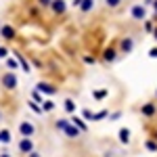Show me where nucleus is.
<instances>
[{
	"label": "nucleus",
	"instance_id": "nucleus-1",
	"mask_svg": "<svg viewBox=\"0 0 157 157\" xmlns=\"http://www.w3.org/2000/svg\"><path fill=\"white\" fill-rule=\"evenodd\" d=\"M21 132L29 136V134L34 132V126H32V124H27V121H23V124H21Z\"/></svg>",
	"mask_w": 157,
	"mask_h": 157
},
{
	"label": "nucleus",
	"instance_id": "nucleus-2",
	"mask_svg": "<svg viewBox=\"0 0 157 157\" xmlns=\"http://www.w3.org/2000/svg\"><path fill=\"white\" fill-rule=\"evenodd\" d=\"M132 15L136 17V19H143V17H145V9H140V6H134V9H132Z\"/></svg>",
	"mask_w": 157,
	"mask_h": 157
},
{
	"label": "nucleus",
	"instance_id": "nucleus-3",
	"mask_svg": "<svg viewBox=\"0 0 157 157\" xmlns=\"http://www.w3.org/2000/svg\"><path fill=\"white\" fill-rule=\"evenodd\" d=\"M4 84L9 86V88H15V78H13V75H6V78H4Z\"/></svg>",
	"mask_w": 157,
	"mask_h": 157
},
{
	"label": "nucleus",
	"instance_id": "nucleus-4",
	"mask_svg": "<svg viewBox=\"0 0 157 157\" xmlns=\"http://www.w3.org/2000/svg\"><path fill=\"white\" fill-rule=\"evenodd\" d=\"M55 11H59V13H63V11H65V4H63L61 0H57V2H55Z\"/></svg>",
	"mask_w": 157,
	"mask_h": 157
},
{
	"label": "nucleus",
	"instance_id": "nucleus-5",
	"mask_svg": "<svg viewBox=\"0 0 157 157\" xmlns=\"http://www.w3.org/2000/svg\"><path fill=\"white\" fill-rule=\"evenodd\" d=\"M120 138L124 140V143H128V138H130V132H128V130H121V132H120Z\"/></svg>",
	"mask_w": 157,
	"mask_h": 157
},
{
	"label": "nucleus",
	"instance_id": "nucleus-6",
	"mask_svg": "<svg viewBox=\"0 0 157 157\" xmlns=\"http://www.w3.org/2000/svg\"><path fill=\"white\" fill-rule=\"evenodd\" d=\"M4 32H2V36L4 38H13V27H2Z\"/></svg>",
	"mask_w": 157,
	"mask_h": 157
},
{
	"label": "nucleus",
	"instance_id": "nucleus-7",
	"mask_svg": "<svg viewBox=\"0 0 157 157\" xmlns=\"http://www.w3.org/2000/svg\"><path fill=\"white\" fill-rule=\"evenodd\" d=\"M21 151H32V143L29 140H23L21 143Z\"/></svg>",
	"mask_w": 157,
	"mask_h": 157
},
{
	"label": "nucleus",
	"instance_id": "nucleus-8",
	"mask_svg": "<svg viewBox=\"0 0 157 157\" xmlns=\"http://www.w3.org/2000/svg\"><path fill=\"white\" fill-rule=\"evenodd\" d=\"M143 111H145V115H153V105H145Z\"/></svg>",
	"mask_w": 157,
	"mask_h": 157
},
{
	"label": "nucleus",
	"instance_id": "nucleus-9",
	"mask_svg": "<svg viewBox=\"0 0 157 157\" xmlns=\"http://www.w3.org/2000/svg\"><path fill=\"white\" fill-rule=\"evenodd\" d=\"M40 90H44V92H55L50 86H46V84H40Z\"/></svg>",
	"mask_w": 157,
	"mask_h": 157
},
{
	"label": "nucleus",
	"instance_id": "nucleus-10",
	"mask_svg": "<svg viewBox=\"0 0 157 157\" xmlns=\"http://www.w3.org/2000/svg\"><path fill=\"white\" fill-rule=\"evenodd\" d=\"M113 57H115V55H113V50H107V52H105V59H113Z\"/></svg>",
	"mask_w": 157,
	"mask_h": 157
},
{
	"label": "nucleus",
	"instance_id": "nucleus-11",
	"mask_svg": "<svg viewBox=\"0 0 157 157\" xmlns=\"http://www.w3.org/2000/svg\"><path fill=\"white\" fill-rule=\"evenodd\" d=\"M65 107H67V111H73V103H71V101H67V103H65Z\"/></svg>",
	"mask_w": 157,
	"mask_h": 157
},
{
	"label": "nucleus",
	"instance_id": "nucleus-12",
	"mask_svg": "<svg viewBox=\"0 0 157 157\" xmlns=\"http://www.w3.org/2000/svg\"><path fill=\"white\" fill-rule=\"evenodd\" d=\"M117 2H120V0H107V4H111V6H115Z\"/></svg>",
	"mask_w": 157,
	"mask_h": 157
},
{
	"label": "nucleus",
	"instance_id": "nucleus-13",
	"mask_svg": "<svg viewBox=\"0 0 157 157\" xmlns=\"http://www.w3.org/2000/svg\"><path fill=\"white\" fill-rule=\"evenodd\" d=\"M2 157H9V155H2Z\"/></svg>",
	"mask_w": 157,
	"mask_h": 157
},
{
	"label": "nucleus",
	"instance_id": "nucleus-14",
	"mask_svg": "<svg viewBox=\"0 0 157 157\" xmlns=\"http://www.w3.org/2000/svg\"><path fill=\"white\" fill-rule=\"evenodd\" d=\"M155 9H157V4H155Z\"/></svg>",
	"mask_w": 157,
	"mask_h": 157
}]
</instances>
